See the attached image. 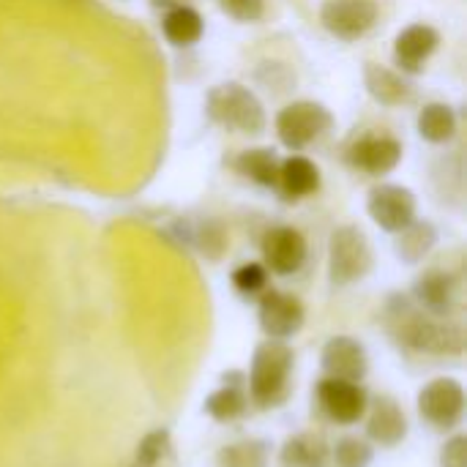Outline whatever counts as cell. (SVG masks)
<instances>
[{
	"label": "cell",
	"mask_w": 467,
	"mask_h": 467,
	"mask_svg": "<svg viewBox=\"0 0 467 467\" xmlns=\"http://www.w3.org/2000/svg\"><path fill=\"white\" fill-rule=\"evenodd\" d=\"M386 331L391 339L421 356H462L465 350V331L462 326L451 317H435L416 306L413 298L405 296H391L383 312Z\"/></svg>",
	"instance_id": "6da1fadb"
},
{
	"label": "cell",
	"mask_w": 467,
	"mask_h": 467,
	"mask_svg": "<svg viewBox=\"0 0 467 467\" xmlns=\"http://www.w3.org/2000/svg\"><path fill=\"white\" fill-rule=\"evenodd\" d=\"M293 369L296 353L287 342L265 339L254 348L252 367L246 375L249 402L260 410L282 408L293 394Z\"/></svg>",
	"instance_id": "7a4b0ae2"
},
{
	"label": "cell",
	"mask_w": 467,
	"mask_h": 467,
	"mask_svg": "<svg viewBox=\"0 0 467 467\" xmlns=\"http://www.w3.org/2000/svg\"><path fill=\"white\" fill-rule=\"evenodd\" d=\"M205 112L213 123L241 134H260L265 129L263 101L238 82L216 85L205 99Z\"/></svg>",
	"instance_id": "3957f363"
},
{
	"label": "cell",
	"mask_w": 467,
	"mask_h": 467,
	"mask_svg": "<svg viewBox=\"0 0 467 467\" xmlns=\"http://www.w3.org/2000/svg\"><path fill=\"white\" fill-rule=\"evenodd\" d=\"M372 265H375L372 246H369L367 235L358 227L345 224V227H337L331 233V241H328V279H331L334 287H348V285L361 282L364 276H369Z\"/></svg>",
	"instance_id": "277c9868"
},
{
	"label": "cell",
	"mask_w": 467,
	"mask_h": 467,
	"mask_svg": "<svg viewBox=\"0 0 467 467\" xmlns=\"http://www.w3.org/2000/svg\"><path fill=\"white\" fill-rule=\"evenodd\" d=\"M465 402L457 378H435L419 391V416L438 432H454L465 419Z\"/></svg>",
	"instance_id": "5b68a950"
},
{
	"label": "cell",
	"mask_w": 467,
	"mask_h": 467,
	"mask_svg": "<svg viewBox=\"0 0 467 467\" xmlns=\"http://www.w3.org/2000/svg\"><path fill=\"white\" fill-rule=\"evenodd\" d=\"M331 126H334L331 112L317 101H296V104H287L276 115V134H279L282 145L290 150H301V148L312 145Z\"/></svg>",
	"instance_id": "8992f818"
},
{
	"label": "cell",
	"mask_w": 467,
	"mask_h": 467,
	"mask_svg": "<svg viewBox=\"0 0 467 467\" xmlns=\"http://www.w3.org/2000/svg\"><path fill=\"white\" fill-rule=\"evenodd\" d=\"M315 400L320 413L339 427L358 424L369 408V394L361 383L337 380V378H323L315 389Z\"/></svg>",
	"instance_id": "52a82bcc"
},
{
	"label": "cell",
	"mask_w": 467,
	"mask_h": 467,
	"mask_svg": "<svg viewBox=\"0 0 467 467\" xmlns=\"http://www.w3.org/2000/svg\"><path fill=\"white\" fill-rule=\"evenodd\" d=\"M257 320L268 339L287 342L306 323V306L298 296L285 290H265L257 304Z\"/></svg>",
	"instance_id": "ba28073f"
},
{
	"label": "cell",
	"mask_w": 467,
	"mask_h": 467,
	"mask_svg": "<svg viewBox=\"0 0 467 467\" xmlns=\"http://www.w3.org/2000/svg\"><path fill=\"white\" fill-rule=\"evenodd\" d=\"M320 22L331 36L342 41H356L375 27L378 3L375 0H326L320 8Z\"/></svg>",
	"instance_id": "9c48e42d"
},
{
	"label": "cell",
	"mask_w": 467,
	"mask_h": 467,
	"mask_svg": "<svg viewBox=\"0 0 467 467\" xmlns=\"http://www.w3.org/2000/svg\"><path fill=\"white\" fill-rule=\"evenodd\" d=\"M413 301L424 312L451 320L462 306V279L451 271H427L413 285Z\"/></svg>",
	"instance_id": "30bf717a"
},
{
	"label": "cell",
	"mask_w": 467,
	"mask_h": 467,
	"mask_svg": "<svg viewBox=\"0 0 467 467\" xmlns=\"http://www.w3.org/2000/svg\"><path fill=\"white\" fill-rule=\"evenodd\" d=\"M367 211L380 230L397 235L416 219V194L397 183H380L369 192Z\"/></svg>",
	"instance_id": "8fae6325"
},
{
	"label": "cell",
	"mask_w": 467,
	"mask_h": 467,
	"mask_svg": "<svg viewBox=\"0 0 467 467\" xmlns=\"http://www.w3.org/2000/svg\"><path fill=\"white\" fill-rule=\"evenodd\" d=\"M320 367L326 378L337 380H350V383H364L369 372V356L367 348L356 337H331L323 350H320Z\"/></svg>",
	"instance_id": "7c38bea8"
},
{
	"label": "cell",
	"mask_w": 467,
	"mask_h": 467,
	"mask_svg": "<svg viewBox=\"0 0 467 467\" xmlns=\"http://www.w3.org/2000/svg\"><path fill=\"white\" fill-rule=\"evenodd\" d=\"M306 238L296 227H271L263 238V265L276 276H293L306 263Z\"/></svg>",
	"instance_id": "4fadbf2b"
},
{
	"label": "cell",
	"mask_w": 467,
	"mask_h": 467,
	"mask_svg": "<svg viewBox=\"0 0 467 467\" xmlns=\"http://www.w3.org/2000/svg\"><path fill=\"white\" fill-rule=\"evenodd\" d=\"M364 419H367V441L380 449H397L400 443H405V438L410 432L402 405L389 394L369 400Z\"/></svg>",
	"instance_id": "5bb4252c"
},
{
	"label": "cell",
	"mask_w": 467,
	"mask_h": 467,
	"mask_svg": "<svg viewBox=\"0 0 467 467\" xmlns=\"http://www.w3.org/2000/svg\"><path fill=\"white\" fill-rule=\"evenodd\" d=\"M249 410V394H246V372L230 369L222 375V386L205 397V413L219 424H233L244 419Z\"/></svg>",
	"instance_id": "9a60e30c"
},
{
	"label": "cell",
	"mask_w": 467,
	"mask_h": 467,
	"mask_svg": "<svg viewBox=\"0 0 467 467\" xmlns=\"http://www.w3.org/2000/svg\"><path fill=\"white\" fill-rule=\"evenodd\" d=\"M348 159L356 170H364L369 175H386L400 164L402 145L394 137H375L372 134V137H361L358 142H353Z\"/></svg>",
	"instance_id": "2e32d148"
},
{
	"label": "cell",
	"mask_w": 467,
	"mask_h": 467,
	"mask_svg": "<svg viewBox=\"0 0 467 467\" xmlns=\"http://www.w3.org/2000/svg\"><path fill=\"white\" fill-rule=\"evenodd\" d=\"M438 44H441V36H438L435 27H430V25H410V27H405L397 36L394 57H397L402 71L416 74V71H421L427 57L438 49Z\"/></svg>",
	"instance_id": "e0dca14e"
},
{
	"label": "cell",
	"mask_w": 467,
	"mask_h": 467,
	"mask_svg": "<svg viewBox=\"0 0 467 467\" xmlns=\"http://www.w3.org/2000/svg\"><path fill=\"white\" fill-rule=\"evenodd\" d=\"M282 467H331V443L323 432H298L279 451Z\"/></svg>",
	"instance_id": "ac0fdd59"
},
{
	"label": "cell",
	"mask_w": 467,
	"mask_h": 467,
	"mask_svg": "<svg viewBox=\"0 0 467 467\" xmlns=\"http://www.w3.org/2000/svg\"><path fill=\"white\" fill-rule=\"evenodd\" d=\"M364 82H367L369 96L383 107H400V104L410 101V96H413V88L408 85V79L380 63L364 66Z\"/></svg>",
	"instance_id": "d6986e66"
},
{
	"label": "cell",
	"mask_w": 467,
	"mask_h": 467,
	"mask_svg": "<svg viewBox=\"0 0 467 467\" xmlns=\"http://www.w3.org/2000/svg\"><path fill=\"white\" fill-rule=\"evenodd\" d=\"M276 189L287 200L309 197V194H315L320 189V170L306 156H290V159H285L279 164V183H276Z\"/></svg>",
	"instance_id": "ffe728a7"
},
{
	"label": "cell",
	"mask_w": 467,
	"mask_h": 467,
	"mask_svg": "<svg viewBox=\"0 0 467 467\" xmlns=\"http://www.w3.org/2000/svg\"><path fill=\"white\" fill-rule=\"evenodd\" d=\"M438 244V230L432 222H421V219H413L405 230L397 233V244H394V252L402 263L408 265H416L421 263Z\"/></svg>",
	"instance_id": "44dd1931"
},
{
	"label": "cell",
	"mask_w": 467,
	"mask_h": 467,
	"mask_svg": "<svg viewBox=\"0 0 467 467\" xmlns=\"http://www.w3.org/2000/svg\"><path fill=\"white\" fill-rule=\"evenodd\" d=\"M161 30L172 47H192L202 38L205 22L192 5H172L161 19Z\"/></svg>",
	"instance_id": "7402d4cb"
},
{
	"label": "cell",
	"mask_w": 467,
	"mask_h": 467,
	"mask_svg": "<svg viewBox=\"0 0 467 467\" xmlns=\"http://www.w3.org/2000/svg\"><path fill=\"white\" fill-rule=\"evenodd\" d=\"M271 443L263 438H249V441H238L230 443L224 449H219L216 454V465L219 467H268L271 462Z\"/></svg>",
	"instance_id": "603a6c76"
},
{
	"label": "cell",
	"mask_w": 467,
	"mask_h": 467,
	"mask_svg": "<svg viewBox=\"0 0 467 467\" xmlns=\"http://www.w3.org/2000/svg\"><path fill=\"white\" fill-rule=\"evenodd\" d=\"M419 134L427 140V142H435V145H443L449 142L454 134H457V115L449 104H427L419 115Z\"/></svg>",
	"instance_id": "cb8c5ba5"
},
{
	"label": "cell",
	"mask_w": 467,
	"mask_h": 467,
	"mask_svg": "<svg viewBox=\"0 0 467 467\" xmlns=\"http://www.w3.org/2000/svg\"><path fill=\"white\" fill-rule=\"evenodd\" d=\"M279 164L282 161L276 159V153L271 148L244 150L235 161L241 175L252 178L260 186H271V189H276V183H279Z\"/></svg>",
	"instance_id": "d4e9b609"
},
{
	"label": "cell",
	"mask_w": 467,
	"mask_h": 467,
	"mask_svg": "<svg viewBox=\"0 0 467 467\" xmlns=\"http://www.w3.org/2000/svg\"><path fill=\"white\" fill-rule=\"evenodd\" d=\"M375 460V449L369 441L345 435L331 446V467H369Z\"/></svg>",
	"instance_id": "484cf974"
},
{
	"label": "cell",
	"mask_w": 467,
	"mask_h": 467,
	"mask_svg": "<svg viewBox=\"0 0 467 467\" xmlns=\"http://www.w3.org/2000/svg\"><path fill=\"white\" fill-rule=\"evenodd\" d=\"M172 451V438L167 430H153L148 432L134 451V467H159Z\"/></svg>",
	"instance_id": "4316f807"
},
{
	"label": "cell",
	"mask_w": 467,
	"mask_h": 467,
	"mask_svg": "<svg viewBox=\"0 0 467 467\" xmlns=\"http://www.w3.org/2000/svg\"><path fill=\"white\" fill-rule=\"evenodd\" d=\"M233 287L244 298H260L268 290V268L263 263H244L233 271Z\"/></svg>",
	"instance_id": "83f0119b"
},
{
	"label": "cell",
	"mask_w": 467,
	"mask_h": 467,
	"mask_svg": "<svg viewBox=\"0 0 467 467\" xmlns=\"http://www.w3.org/2000/svg\"><path fill=\"white\" fill-rule=\"evenodd\" d=\"M194 241H197L200 252H202L208 260H219V257L224 254V249H227V233H224V227H222L219 222H213V219H208V222L200 224Z\"/></svg>",
	"instance_id": "f1b7e54d"
},
{
	"label": "cell",
	"mask_w": 467,
	"mask_h": 467,
	"mask_svg": "<svg viewBox=\"0 0 467 467\" xmlns=\"http://www.w3.org/2000/svg\"><path fill=\"white\" fill-rule=\"evenodd\" d=\"M222 11L238 22H254L265 11V0H222Z\"/></svg>",
	"instance_id": "f546056e"
},
{
	"label": "cell",
	"mask_w": 467,
	"mask_h": 467,
	"mask_svg": "<svg viewBox=\"0 0 467 467\" xmlns=\"http://www.w3.org/2000/svg\"><path fill=\"white\" fill-rule=\"evenodd\" d=\"M441 467H467V438L451 435L441 449Z\"/></svg>",
	"instance_id": "4dcf8cb0"
}]
</instances>
